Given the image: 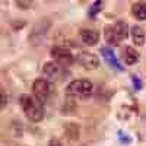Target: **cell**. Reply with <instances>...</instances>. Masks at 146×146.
I'll use <instances>...</instances> for the list:
<instances>
[{
	"label": "cell",
	"instance_id": "obj_11",
	"mask_svg": "<svg viewBox=\"0 0 146 146\" xmlns=\"http://www.w3.org/2000/svg\"><path fill=\"white\" fill-rule=\"evenodd\" d=\"M131 12L139 21H146V2H137L131 6Z\"/></svg>",
	"mask_w": 146,
	"mask_h": 146
},
{
	"label": "cell",
	"instance_id": "obj_2",
	"mask_svg": "<svg viewBox=\"0 0 146 146\" xmlns=\"http://www.w3.org/2000/svg\"><path fill=\"white\" fill-rule=\"evenodd\" d=\"M104 32H105L107 42L111 44V45H117L120 41H123V40L127 38L129 27H127L126 21H117V22H114V25L105 27Z\"/></svg>",
	"mask_w": 146,
	"mask_h": 146
},
{
	"label": "cell",
	"instance_id": "obj_10",
	"mask_svg": "<svg viewBox=\"0 0 146 146\" xmlns=\"http://www.w3.org/2000/svg\"><path fill=\"white\" fill-rule=\"evenodd\" d=\"M140 58V54L130 45H124L123 47V60L127 64H136Z\"/></svg>",
	"mask_w": 146,
	"mask_h": 146
},
{
	"label": "cell",
	"instance_id": "obj_3",
	"mask_svg": "<svg viewBox=\"0 0 146 146\" xmlns=\"http://www.w3.org/2000/svg\"><path fill=\"white\" fill-rule=\"evenodd\" d=\"M94 85L89 79H76L67 85L66 92L72 96H76V98H88L92 94Z\"/></svg>",
	"mask_w": 146,
	"mask_h": 146
},
{
	"label": "cell",
	"instance_id": "obj_7",
	"mask_svg": "<svg viewBox=\"0 0 146 146\" xmlns=\"http://www.w3.org/2000/svg\"><path fill=\"white\" fill-rule=\"evenodd\" d=\"M79 35H80L82 42L86 44V45H94V44L98 42V40H100L98 32H96L95 29H91V28H82L79 31Z\"/></svg>",
	"mask_w": 146,
	"mask_h": 146
},
{
	"label": "cell",
	"instance_id": "obj_13",
	"mask_svg": "<svg viewBox=\"0 0 146 146\" xmlns=\"http://www.w3.org/2000/svg\"><path fill=\"white\" fill-rule=\"evenodd\" d=\"M101 7H102V3H101V2H95V3H92L91 7H89V10H88V15H89V16H95V15L101 10Z\"/></svg>",
	"mask_w": 146,
	"mask_h": 146
},
{
	"label": "cell",
	"instance_id": "obj_15",
	"mask_svg": "<svg viewBox=\"0 0 146 146\" xmlns=\"http://www.w3.org/2000/svg\"><path fill=\"white\" fill-rule=\"evenodd\" d=\"M133 80H135V85H136V88L139 89V88H140V83H139V79H137V78L135 76V78H133Z\"/></svg>",
	"mask_w": 146,
	"mask_h": 146
},
{
	"label": "cell",
	"instance_id": "obj_1",
	"mask_svg": "<svg viewBox=\"0 0 146 146\" xmlns=\"http://www.w3.org/2000/svg\"><path fill=\"white\" fill-rule=\"evenodd\" d=\"M21 105L28 120L38 123L44 117V107L42 104L35 98V96H22L21 98Z\"/></svg>",
	"mask_w": 146,
	"mask_h": 146
},
{
	"label": "cell",
	"instance_id": "obj_5",
	"mask_svg": "<svg viewBox=\"0 0 146 146\" xmlns=\"http://www.w3.org/2000/svg\"><path fill=\"white\" fill-rule=\"evenodd\" d=\"M51 56L54 58V62L60 66H70L73 62H75V58H73V54L70 53L69 48L66 47H60V45H54L51 48Z\"/></svg>",
	"mask_w": 146,
	"mask_h": 146
},
{
	"label": "cell",
	"instance_id": "obj_14",
	"mask_svg": "<svg viewBox=\"0 0 146 146\" xmlns=\"http://www.w3.org/2000/svg\"><path fill=\"white\" fill-rule=\"evenodd\" d=\"M6 104H7V98H6V94L2 91V100H0V107H6Z\"/></svg>",
	"mask_w": 146,
	"mask_h": 146
},
{
	"label": "cell",
	"instance_id": "obj_6",
	"mask_svg": "<svg viewBox=\"0 0 146 146\" xmlns=\"http://www.w3.org/2000/svg\"><path fill=\"white\" fill-rule=\"evenodd\" d=\"M76 58H78L79 64L85 69H88V70H94V69H96L100 66L98 57H96L95 54H92V53H89V51H82Z\"/></svg>",
	"mask_w": 146,
	"mask_h": 146
},
{
	"label": "cell",
	"instance_id": "obj_12",
	"mask_svg": "<svg viewBox=\"0 0 146 146\" xmlns=\"http://www.w3.org/2000/svg\"><path fill=\"white\" fill-rule=\"evenodd\" d=\"M131 38L136 45H142L145 42V31L140 27H133L131 28Z\"/></svg>",
	"mask_w": 146,
	"mask_h": 146
},
{
	"label": "cell",
	"instance_id": "obj_4",
	"mask_svg": "<svg viewBox=\"0 0 146 146\" xmlns=\"http://www.w3.org/2000/svg\"><path fill=\"white\" fill-rule=\"evenodd\" d=\"M32 92H34V96L40 102H44L50 98V94H51V85L47 79H42V78H38L35 79L34 85H32Z\"/></svg>",
	"mask_w": 146,
	"mask_h": 146
},
{
	"label": "cell",
	"instance_id": "obj_9",
	"mask_svg": "<svg viewBox=\"0 0 146 146\" xmlns=\"http://www.w3.org/2000/svg\"><path fill=\"white\" fill-rule=\"evenodd\" d=\"M44 73L50 79H58L63 76V67L56 62H48L44 64Z\"/></svg>",
	"mask_w": 146,
	"mask_h": 146
},
{
	"label": "cell",
	"instance_id": "obj_8",
	"mask_svg": "<svg viewBox=\"0 0 146 146\" xmlns=\"http://www.w3.org/2000/svg\"><path fill=\"white\" fill-rule=\"evenodd\" d=\"M101 54H102L104 58L107 60V63H108L110 66H113L115 70H118V72H123V70H124V67L120 64L118 58L115 57L114 51H113L110 47H102V48H101Z\"/></svg>",
	"mask_w": 146,
	"mask_h": 146
}]
</instances>
